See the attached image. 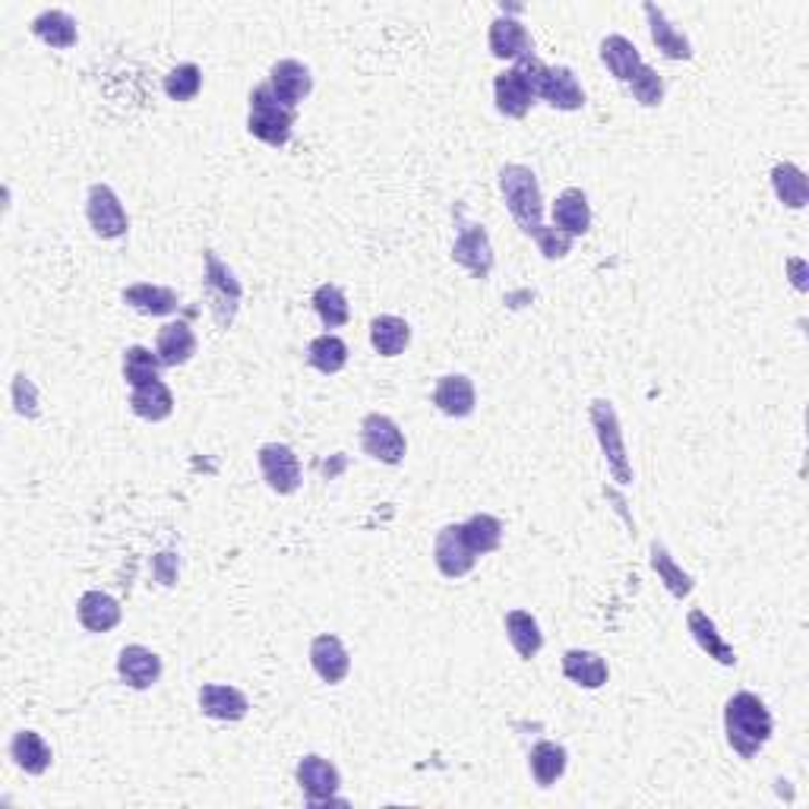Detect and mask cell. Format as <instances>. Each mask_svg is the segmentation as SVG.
I'll return each instance as SVG.
<instances>
[{
    "instance_id": "obj_1",
    "label": "cell",
    "mask_w": 809,
    "mask_h": 809,
    "mask_svg": "<svg viewBox=\"0 0 809 809\" xmlns=\"http://www.w3.org/2000/svg\"><path fill=\"white\" fill-rule=\"evenodd\" d=\"M724 731H727L731 749L744 759H752V756H759L762 746L772 740L775 721L756 692H737L724 706Z\"/></svg>"
},
{
    "instance_id": "obj_2",
    "label": "cell",
    "mask_w": 809,
    "mask_h": 809,
    "mask_svg": "<svg viewBox=\"0 0 809 809\" xmlns=\"http://www.w3.org/2000/svg\"><path fill=\"white\" fill-rule=\"evenodd\" d=\"M500 191L503 199L516 219V225L525 234H535L538 228L544 225L541 216H544V199H541V187H538V177L531 168L525 164H506L500 171Z\"/></svg>"
},
{
    "instance_id": "obj_3",
    "label": "cell",
    "mask_w": 809,
    "mask_h": 809,
    "mask_svg": "<svg viewBox=\"0 0 809 809\" xmlns=\"http://www.w3.org/2000/svg\"><path fill=\"white\" fill-rule=\"evenodd\" d=\"M292 127H294V111L285 108L269 83H262L254 89L250 96V118H247V130L262 139L266 146H285L292 139Z\"/></svg>"
},
{
    "instance_id": "obj_4",
    "label": "cell",
    "mask_w": 809,
    "mask_h": 809,
    "mask_svg": "<svg viewBox=\"0 0 809 809\" xmlns=\"http://www.w3.org/2000/svg\"><path fill=\"white\" fill-rule=\"evenodd\" d=\"M591 427H595V433H598L601 453L608 458V468H611L616 485H633V462H629V455H626L620 418H616L611 402H604V399L591 402Z\"/></svg>"
},
{
    "instance_id": "obj_5",
    "label": "cell",
    "mask_w": 809,
    "mask_h": 809,
    "mask_svg": "<svg viewBox=\"0 0 809 809\" xmlns=\"http://www.w3.org/2000/svg\"><path fill=\"white\" fill-rule=\"evenodd\" d=\"M203 259H206L203 289H206V297H209L212 317H216V323L222 326V329H228V326L234 323V314H237V307H241L244 289H241V282L234 279V272H231L225 262L216 257L212 250H206Z\"/></svg>"
},
{
    "instance_id": "obj_6",
    "label": "cell",
    "mask_w": 809,
    "mask_h": 809,
    "mask_svg": "<svg viewBox=\"0 0 809 809\" xmlns=\"http://www.w3.org/2000/svg\"><path fill=\"white\" fill-rule=\"evenodd\" d=\"M360 446L364 453L383 465H399L405 458V433L399 430V424L392 421L389 415H367L360 421Z\"/></svg>"
},
{
    "instance_id": "obj_7",
    "label": "cell",
    "mask_w": 809,
    "mask_h": 809,
    "mask_svg": "<svg viewBox=\"0 0 809 809\" xmlns=\"http://www.w3.org/2000/svg\"><path fill=\"white\" fill-rule=\"evenodd\" d=\"M86 216H89L93 231H96L98 237H105V241H114V237H124L127 234V212H124L121 199H118V194L108 184H93L89 187Z\"/></svg>"
},
{
    "instance_id": "obj_8",
    "label": "cell",
    "mask_w": 809,
    "mask_h": 809,
    "mask_svg": "<svg viewBox=\"0 0 809 809\" xmlns=\"http://www.w3.org/2000/svg\"><path fill=\"white\" fill-rule=\"evenodd\" d=\"M297 784L310 807H323V804H335L342 777H339V769L323 756H304L297 762Z\"/></svg>"
},
{
    "instance_id": "obj_9",
    "label": "cell",
    "mask_w": 809,
    "mask_h": 809,
    "mask_svg": "<svg viewBox=\"0 0 809 809\" xmlns=\"http://www.w3.org/2000/svg\"><path fill=\"white\" fill-rule=\"evenodd\" d=\"M259 471L266 478V485L275 493L289 497L301 487V458L294 455L292 446L285 443H266L259 446Z\"/></svg>"
},
{
    "instance_id": "obj_10",
    "label": "cell",
    "mask_w": 809,
    "mask_h": 809,
    "mask_svg": "<svg viewBox=\"0 0 809 809\" xmlns=\"http://www.w3.org/2000/svg\"><path fill=\"white\" fill-rule=\"evenodd\" d=\"M475 560H478V553L468 548L462 525H446V528L437 535L433 563H437V569H440L446 579H462V576H468V573L475 569Z\"/></svg>"
},
{
    "instance_id": "obj_11",
    "label": "cell",
    "mask_w": 809,
    "mask_h": 809,
    "mask_svg": "<svg viewBox=\"0 0 809 809\" xmlns=\"http://www.w3.org/2000/svg\"><path fill=\"white\" fill-rule=\"evenodd\" d=\"M453 259L458 266H465L475 279H487L493 269V247L490 237L481 225L462 228V234L455 237Z\"/></svg>"
},
{
    "instance_id": "obj_12",
    "label": "cell",
    "mask_w": 809,
    "mask_h": 809,
    "mask_svg": "<svg viewBox=\"0 0 809 809\" xmlns=\"http://www.w3.org/2000/svg\"><path fill=\"white\" fill-rule=\"evenodd\" d=\"M118 677L133 689H149L162 677V658L146 646H127L118 654Z\"/></svg>"
},
{
    "instance_id": "obj_13",
    "label": "cell",
    "mask_w": 809,
    "mask_h": 809,
    "mask_svg": "<svg viewBox=\"0 0 809 809\" xmlns=\"http://www.w3.org/2000/svg\"><path fill=\"white\" fill-rule=\"evenodd\" d=\"M269 86H272V93L275 98L285 105V108H297L304 98L310 96V89H314V76H310V70L301 64V61H279V64L272 66V73H269Z\"/></svg>"
},
{
    "instance_id": "obj_14",
    "label": "cell",
    "mask_w": 809,
    "mask_h": 809,
    "mask_svg": "<svg viewBox=\"0 0 809 809\" xmlns=\"http://www.w3.org/2000/svg\"><path fill=\"white\" fill-rule=\"evenodd\" d=\"M490 54L500 61H522L531 54V35L516 16H497L490 23Z\"/></svg>"
},
{
    "instance_id": "obj_15",
    "label": "cell",
    "mask_w": 809,
    "mask_h": 809,
    "mask_svg": "<svg viewBox=\"0 0 809 809\" xmlns=\"http://www.w3.org/2000/svg\"><path fill=\"white\" fill-rule=\"evenodd\" d=\"M310 664L323 683H342L352 671V658L339 636H317L310 646Z\"/></svg>"
},
{
    "instance_id": "obj_16",
    "label": "cell",
    "mask_w": 809,
    "mask_h": 809,
    "mask_svg": "<svg viewBox=\"0 0 809 809\" xmlns=\"http://www.w3.org/2000/svg\"><path fill=\"white\" fill-rule=\"evenodd\" d=\"M199 709L203 714L216 718V721H241L250 702L237 686H225V683H206L199 689Z\"/></svg>"
},
{
    "instance_id": "obj_17",
    "label": "cell",
    "mask_w": 809,
    "mask_h": 809,
    "mask_svg": "<svg viewBox=\"0 0 809 809\" xmlns=\"http://www.w3.org/2000/svg\"><path fill=\"white\" fill-rule=\"evenodd\" d=\"M475 383L465 373H450L433 389V405L450 418H468L475 412Z\"/></svg>"
},
{
    "instance_id": "obj_18",
    "label": "cell",
    "mask_w": 809,
    "mask_h": 809,
    "mask_svg": "<svg viewBox=\"0 0 809 809\" xmlns=\"http://www.w3.org/2000/svg\"><path fill=\"white\" fill-rule=\"evenodd\" d=\"M686 626H689V633H692V639H696V646L702 648L709 658H714L718 664H724V667H734L737 664V654H734V646L718 633V626H714V620L706 611H689L686 616Z\"/></svg>"
},
{
    "instance_id": "obj_19",
    "label": "cell",
    "mask_w": 809,
    "mask_h": 809,
    "mask_svg": "<svg viewBox=\"0 0 809 809\" xmlns=\"http://www.w3.org/2000/svg\"><path fill=\"white\" fill-rule=\"evenodd\" d=\"M563 674H566V681L585 686V689H601L611 677L608 661L598 651H583V648H569L563 654Z\"/></svg>"
},
{
    "instance_id": "obj_20",
    "label": "cell",
    "mask_w": 809,
    "mask_h": 809,
    "mask_svg": "<svg viewBox=\"0 0 809 809\" xmlns=\"http://www.w3.org/2000/svg\"><path fill=\"white\" fill-rule=\"evenodd\" d=\"M601 61L608 64V70L614 73L620 83H633L642 73V66H646L639 48L626 35H608L601 41Z\"/></svg>"
},
{
    "instance_id": "obj_21",
    "label": "cell",
    "mask_w": 809,
    "mask_h": 809,
    "mask_svg": "<svg viewBox=\"0 0 809 809\" xmlns=\"http://www.w3.org/2000/svg\"><path fill=\"white\" fill-rule=\"evenodd\" d=\"M541 98L556 111H579V108H585L583 86H579V79H576V73L569 66H548V79H544Z\"/></svg>"
},
{
    "instance_id": "obj_22",
    "label": "cell",
    "mask_w": 809,
    "mask_h": 809,
    "mask_svg": "<svg viewBox=\"0 0 809 809\" xmlns=\"http://www.w3.org/2000/svg\"><path fill=\"white\" fill-rule=\"evenodd\" d=\"M553 228H560L569 237H579L591 228V206H588V196L579 187H569V191L556 196V203H553Z\"/></svg>"
},
{
    "instance_id": "obj_23",
    "label": "cell",
    "mask_w": 809,
    "mask_h": 809,
    "mask_svg": "<svg viewBox=\"0 0 809 809\" xmlns=\"http://www.w3.org/2000/svg\"><path fill=\"white\" fill-rule=\"evenodd\" d=\"M79 623L89 633H111L121 623V604L108 595V591H86L76 604Z\"/></svg>"
},
{
    "instance_id": "obj_24",
    "label": "cell",
    "mask_w": 809,
    "mask_h": 809,
    "mask_svg": "<svg viewBox=\"0 0 809 809\" xmlns=\"http://www.w3.org/2000/svg\"><path fill=\"white\" fill-rule=\"evenodd\" d=\"M493 98H497L500 114H506V118H525L528 108L535 105V96H531L525 76L518 73L516 66L497 76V83H493Z\"/></svg>"
},
{
    "instance_id": "obj_25",
    "label": "cell",
    "mask_w": 809,
    "mask_h": 809,
    "mask_svg": "<svg viewBox=\"0 0 809 809\" xmlns=\"http://www.w3.org/2000/svg\"><path fill=\"white\" fill-rule=\"evenodd\" d=\"M156 355L164 367H181L196 355V335L191 323L177 320V323H164L159 329V342H156Z\"/></svg>"
},
{
    "instance_id": "obj_26",
    "label": "cell",
    "mask_w": 809,
    "mask_h": 809,
    "mask_svg": "<svg viewBox=\"0 0 809 809\" xmlns=\"http://www.w3.org/2000/svg\"><path fill=\"white\" fill-rule=\"evenodd\" d=\"M124 304H130L133 310L146 314V317H168L177 310L181 297L174 289H164V285H152V282H136L124 289Z\"/></svg>"
},
{
    "instance_id": "obj_27",
    "label": "cell",
    "mask_w": 809,
    "mask_h": 809,
    "mask_svg": "<svg viewBox=\"0 0 809 809\" xmlns=\"http://www.w3.org/2000/svg\"><path fill=\"white\" fill-rule=\"evenodd\" d=\"M646 16L648 26H651V41L658 45V51L671 61H689L692 58V48H689V38L654 7V3H646Z\"/></svg>"
},
{
    "instance_id": "obj_28",
    "label": "cell",
    "mask_w": 809,
    "mask_h": 809,
    "mask_svg": "<svg viewBox=\"0 0 809 809\" xmlns=\"http://www.w3.org/2000/svg\"><path fill=\"white\" fill-rule=\"evenodd\" d=\"M10 759L26 772V775H45L51 769V746L41 740L35 731H16L10 740Z\"/></svg>"
},
{
    "instance_id": "obj_29",
    "label": "cell",
    "mask_w": 809,
    "mask_h": 809,
    "mask_svg": "<svg viewBox=\"0 0 809 809\" xmlns=\"http://www.w3.org/2000/svg\"><path fill=\"white\" fill-rule=\"evenodd\" d=\"M130 408H133V415L143 418V421L152 424L164 421V418H171V412H174V395H171V389L164 387L162 380H156V383H149V387L133 389Z\"/></svg>"
},
{
    "instance_id": "obj_30",
    "label": "cell",
    "mask_w": 809,
    "mask_h": 809,
    "mask_svg": "<svg viewBox=\"0 0 809 809\" xmlns=\"http://www.w3.org/2000/svg\"><path fill=\"white\" fill-rule=\"evenodd\" d=\"M33 33L45 41V45H51V48H58V51H66V48H73L76 45V20L66 13V10H45V13H38L33 20Z\"/></svg>"
},
{
    "instance_id": "obj_31",
    "label": "cell",
    "mask_w": 809,
    "mask_h": 809,
    "mask_svg": "<svg viewBox=\"0 0 809 809\" xmlns=\"http://www.w3.org/2000/svg\"><path fill=\"white\" fill-rule=\"evenodd\" d=\"M408 342H412V326L402 317L383 314L370 323V345L383 357H399L408 348Z\"/></svg>"
},
{
    "instance_id": "obj_32",
    "label": "cell",
    "mask_w": 809,
    "mask_h": 809,
    "mask_svg": "<svg viewBox=\"0 0 809 809\" xmlns=\"http://www.w3.org/2000/svg\"><path fill=\"white\" fill-rule=\"evenodd\" d=\"M506 636H510V642L518 651V658H525V661H531L544 646L541 626L528 611H510L506 614Z\"/></svg>"
},
{
    "instance_id": "obj_33",
    "label": "cell",
    "mask_w": 809,
    "mask_h": 809,
    "mask_svg": "<svg viewBox=\"0 0 809 809\" xmlns=\"http://www.w3.org/2000/svg\"><path fill=\"white\" fill-rule=\"evenodd\" d=\"M772 187H775L777 199L790 209H804L809 199V181L807 174L794 162H781L772 168Z\"/></svg>"
},
{
    "instance_id": "obj_34",
    "label": "cell",
    "mask_w": 809,
    "mask_h": 809,
    "mask_svg": "<svg viewBox=\"0 0 809 809\" xmlns=\"http://www.w3.org/2000/svg\"><path fill=\"white\" fill-rule=\"evenodd\" d=\"M531 775L541 787H551L556 784L563 772H566V749L551 740H541V744L531 749Z\"/></svg>"
},
{
    "instance_id": "obj_35",
    "label": "cell",
    "mask_w": 809,
    "mask_h": 809,
    "mask_svg": "<svg viewBox=\"0 0 809 809\" xmlns=\"http://www.w3.org/2000/svg\"><path fill=\"white\" fill-rule=\"evenodd\" d=\"M462 531H465L468 548L478 553V556L493 553L500 548V541H503V525H500V518L490 516V513H478V516H471L468 522H462Z\"/></svg>"
},
{
    "instance_id": "obj_36",
    "label": "cell",
    "mask_w": 809,
    "mask_h": 809,
    "mask_svg": "<svg viewBox=\"0 0 809 809\" xmlns=\"http://www.w3.org/2000/svg\"><path fill=\"white\" fill-rule=\"evenodd\" d=\"M651 569L658 573V579L667 585V591L674 595V598H689L692 595V576L689 573H683L681 566H677V560L667 553L664 544H651Z\"/></svg>"
},
{
    "instance_id": "obj_37",
    "label": "cell",
    "mask_w": 809,
    "mask_h": 809,
    "mask_svg": "<svg viewBox=\"0 0 809 809\" xmlns=\"http://www.w3.org/2000/svg\"><path fill=\"white\" fill-rule=\"evenodd\" d=\"M314 310H317V317H320V323L326 329H339V326L348 323V317H352L348 297H345V292L339 285H332V282H323L314 292Z\"/></svg>"
},
{
    "instance_id": "obj_38",
    "label": "cell",
    "mask_w": 809,
    "mask_h": 809,
    "mask_svg": "<svg viewBox=\"0 0 809 809\" xmlns=\"http://www.w3.org/2000/svg\"><path fill=\"white\" fill-rule=\"evenodd\" d=\"M307 357H310V364H314L320 373L332 377V373H339V370L348 364V345H345L339 335L326 332V335H317V339L310 342Z\"/></svg>"
},
{
    "instance_id": "obj_39",
    "label": "cell",
    "mask_w": 809,
    "mask_h": 809,
    "mask_svg": "<svg viewBox=\"0 0 809 809\" xmlns=\"http://www.w3.org/2000/svg\"><path fill=\"white\" fill-rule=\"evenodd\" d=\"M162 367L164 364L159 360V355H152V352L143 348V345H133V348L124 352V380H127L133 389L156 383L159 373H162Z\"/></svg>"
},
{
    "instance_id": "obj_40",
    "label": "cell",
    "mask_w": 809,
    "mask_h": 809,
    "mask_svg": "<svg viewBox=\"0 0 809 809\" xmlns=\"http://www.w3.org/2000/svg\"><path fill=\"white\" fill-rule=\"evenodd\" d=\"M199 89H203V70L196 64L174 66L164 76V93L171 101H191V98L199 96Z\"/></svg>"
},
{
    "instance_id": "obj_41",
    "label": "cell",
    "mask_w": 809,
    "mask_h": 809,
    "mask_svg": "<svg viewBox=\"0 0 809 809\" xmlns=\"http://www.w3.org/2000/svg\"><path fill=\"white\" fill-rule=\"evenodd\" d=\"M633 86V96L639 105H646V108H654V105H661V98H664V83H661V76H658V70H651V66H642V73L629 83Z\"/></svg>"
},
{
    "instance_id": "obj_42",
    "label": "cell",
    "mask_w": 809,
    "mask_h": 809,
    "mask_svg": "<svg viewBox=\"0 0 809 809\" xmlns=\"http://www.w3.org/2000/svg\"><path fill=\"white\" fill-rule=\"evenodd\" d=\"M535 241H538V247H541V254L548 259H563L569 250H573V237L569 234H563L560 228H538L535 234H531Z\"/></svg>"
},
{
    "instance_id": "obj_43",
    "label": "cell",
    "mask_w": 809,
    "mask_h": 809,
    "mask_svg": "<svg viewBox=\"0 0 809 809\" xmlns=\"http://www.w3.org/2000/svg\"><path fill=\"white\" fill-rule=\"evenodd\" d=\"M156 573L164 585H174V576H177V560L174 553H159L156 556Z\"/></svg>"
}]
</instances>
